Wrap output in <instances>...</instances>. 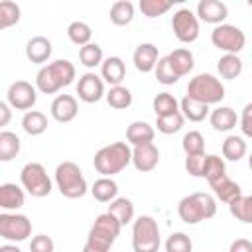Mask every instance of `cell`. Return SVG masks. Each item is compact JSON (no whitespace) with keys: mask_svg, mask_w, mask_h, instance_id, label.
Segmentation results:
<instances>
[{"mask_svg":"<svg viewBox=\"0 0 252 252\" xmlns=\"http://www.w3.org/2000/svg\"><path fill=\"white\" fill-rule=\"evenodd\" d=\"M20 6L12 0H2L0 2V30H6L14 24L20 22Z\"/></svg>","mask_w":252,"mask_h":252,"instance_id":"74e56055","label":"cell"},{"mask_svg":"<svg viewBox=\"0 0 252 252\" xmlns=\"http://www.w3.org/2000/svg\"><path fill=\"white\" fill-rule=\"evenodd\" d=\"M75 65L69 59H55L43 65L35 75V89L43 94H55L59 89L69 87L75 81Z\"/></svg>","mask_w":252,"mask_h":252,"instance_id":"6da1fadb","label":"cell"},{"mask_svg":"<svg viewBox=\"0 0 252 252\" xmlns=\"http://www.w3.org/2000/svg\"><path fill=\"white\" fill-rule=\"evenodd\" d=\"M159 226L158 222L142 215L132 222V248L134 252H158L159 250Z\"/></svg>","mask_w":252,"mask_h":252,"instance_id":"52a82bcc","label":"cell"},{"mask_svg":"<svg viewBox=\"0 0 252 252\" xmlns=\"http://www.w3.org/2000/svg\"><path fill=\"white\" fill-rule=\"evenodd\" d=\"M22 128L30 136H39L47 130V116L39 110H28L22 118Z\"/></svg>","mask_w":252,"mask_h":252,"instance_id":"83f0119b","label":"cell"},{"mask_svg":"<svg viewBox=\"0 0 252 252\" xmlns=\"http://www.w3.org/2000/svg\"><path fill=\"white\" fill-rule=\"evenodd\" d=\"M152 106H154L156 118H159V116H169V114L179 112V102H177V98H175L173 94H169V93H158V94L154 96Z\"/></svg>","mask_w":252,"mask_h":252,"instance_id":"d6a6232c","label":"cell"},{"mask_svg":"<svg viewBox=\"0 0 252 252\" xmlns=\"http://www.w3.org/2000/svg\"><path fill=\"white\" fill-rule=\"evenodd\" d=\"M228 252H252V242L248 238H236L230 244Z\"/></svg>","mask_w":252,"mask_h":252,"instance_id":"c3c4849f","label":"cell"},{"mask_svg":"<svg viewBox=\"0 0 252 252\" xmlns=\"http://www.w3.org/2000/svg\"><path fill=\"white\" fill-rule=\"evenodd\" d=\"M18 154H20V138L10 130H2L0 132V161H12Z\"/></svg>","mask_w":252,"mask_h":252,"instance_id":"4dcf8cb0","label":"cell"},{"mask_svg":"<svg viewBox=\"0 0 252 252\" xmlns=\"http://www.w3.org/2000/svg\"><path fill=\"white\" fill-rule=\"evenodd\" d=\"M248 167L252 169V154H250V158H248Z\"/></svg>","mask_w":252,"mask_h":252,"instance_id":"f5cc1de1","label":"cell"},{"mask_svg":"<svg viewBox=\"0 0 252 252\" xmlns=\"http://www.w3.org/2000/svg\"><path fill=\"white\" fill-rule=\"evenodd\" d=\"M193 242L185 232H173L165 240V252H191Z\"/></svg>","mask_w":252,"mask_h":252,"instance_id":"ee69618b","label":"cell"},{"mask_svg":"<svg viewBox=\"0 0 252 252\" xmlns=\"http://www.w3.org/2000/svg\"><path fill=\"white\" fill-rule=\"evenodd\" d=\"M209 120H211V126H213L217 132H228V130H232V128L236 126L238 116H236V112H234L230 106H217V108L211 112Z\"/></svg>","mask_w":252,"mask_h":252,"instance_id":"603a6c76","label":"cell"},{"mask_svg":"<svg viewBox=\"0 0 252 252\" xmlns=\"http://www.w3.org/2000/svg\"><path fill=\"white\" fill-rule=\"evenodd\" d=\"M132 59H134V67L140 73H150L156 69V65L159 61V53H158V47L154 43H140L136 47Z\"/></svg>","mask_w":252,"mask_h":252,"instance_id":"e0dca14e","label":"cell"},{"mask_svg":"<svg viewBox=\"0 0 252 252\" xmlns=\"http://www.w3.org/2000/svg\"><path fill=\"white\" fill-rule=\"evenodd\" d=\"M12 106L8 102H0V126H8L10 118H12Z\"/></svg>","mask_w":252,"mask_h":252,"instance_id":"681fc988","label":"cell"},{"mask_svg":"<svg viewBox=\"0 0 252 252\" xmlns=\"http://www.w3.org/2000/svg\"><path fill=\"white\" fill-rule=\"evenodd\" d=\"M240 130H242L244 136L252 138V102H248L242 108V114H240Z\"/></svg>","mask_w":252,"mask_h":252,"instance_id":"7dc6e473","label":"cell"},{"mask_svg":"<svg viewBox=\"0 0 252 252\" xmlns=\"http://www.w3.org/2000/svg\"><path fill=\"white\" fill-rule=\"evenodd\" d=\"M67 35H69V39H71L75 45L85 47V45L91 43L93 32H91V26H89V24L77 20V22H71V24H69V28H67Z\"/></svg>","mask_w":252,"mask_h":252,"instance_id":"e575fe53","label":"cell"},{"mask_svg":"<svg viewBox=\"0 0 252 252\" xmlns=\"http://www.w3.org/2000/svg\"><path fill=\"white\" fill-rule=\"evenodd\" d=\"M77 112H79V104L73 94H57L51 102V116L61 124L75 120Z\"/></svg>","mask_w":252,"mask_h":252,"instance_id":"2e32d148","label":"cell"},{"mask_svg":"<svg viewBox=\"0 0 252 252\" xmlns=\"http://www.w3.org/2000/svg\"><path fill=\"white\" fill-rule=\"evenodd\" d=\"M37 100V91L28 81H16L8 87L6 102L16 110H30Z\"/></svg>","mask_w":252,"mask_h":252,"instance_id":"7c38bea8","label":"cell"},{"mask_svg":"<svg viewBox=\"0 0 252 252\" xmlns=\"http://www.w3.org/2000/svg\"><path fill=\"white\" fill-rule=\"evenodd\" d=\"M228 211L230 215L246 224H252V195H240L234 201L228 203Z\"/></svg>","mask_w":252,"mask_h":252,"instance_id":"f1b7e54d","label":"cell"},{"mask_svg":"<svg viewBox=\"0 0 252 252\" xmlns=\"http://www.w3.org/2000/svg\"><path fill=\"white\" fill-rule=\"evenodd\" d=\"M77 94H79V98L83 102H89V104L98 102L102 96H106L104 94V81H102V77H98V75H94L91 71L81 75L79 83H77Z\"/></svg>","mask_w":252,"mask_h":252,"instance_id":"4fadbf2b","label":"cell"},{"mask_svg":"<svg viewBox=\"0 0 252 252\" xmlns=\"http://www.w3.org/2000/svg\"><path fill=\"white\" fill-rule=\"evenodd\" d=\"M0 252H22L16 244H2L0 246Z\"/></svg>","mask_w":252,"mask_h":252,"instance_id":"f907efd6","label":"cell"},{"mask_svg":"<svg viewBox=\"0 0 252 252\" xmlns=\"http://www.w3.org/2000/svg\"><path fill=\"white\" fill-rule=\"evenodd\" d=\"M179 110H181L183 118L189 120V122H203V120L209 116V104H203V102H199V100H193V98H189L187 94L181 98Z\"/></svg>","mask_w":252,"mask_h":252,"instance_id":"d4e9b609","label":"cell"},{"mask_svg":"<svg viewBox=\"0 0 252 252\" xmlns=\"http://www.w3.org/2000/svg\"><path fill=\"white\" fill-rule=\"evenodd\" d=\"M106 213H110L122 226L134 222V203L130 199H126V197H116L108 205V211Z\"/></svg>","mask_w":252,"mask_h":252,"instance_id":"4316f807","label":"cell"},{"mask_svg":"<svg viewBox=\"0 0 252 252\" xmlns=\"http://www.w3.org/2000/svg\"><path fill=\"white\" fill-rule=\"evenodd\" d=\"M79 61L81 65H85L87 69H94L98 65H102L104 57H102V47L98 43H89L85 47L79 49Z\"/></svg>","mask_w":252,"mask_h":252,"instance_id":"d590c367","label":"cell"},{"mask_svg":"<svg viewBox=\"0 0 252 252\" xmlns=\"http://www.w3.org/2000/svg\"><path fill=\"white\" fill-rule=\"evenodd\" d=\"M181 146H183V152L185 156H197V154H205V138L201 132L197 130H191L183 136L181 140Z\"/></svg>","mask_w":252,"mask_h":252,"instance_id":"f35d334b","label":"cell"},{"mask_svg":"<svg viewBox=\"0 0 252 252\" xmlns=\"http://www.w3.org/2000/svg\"><path fill=\"white\" fill-rule=\"evenodd\" d=\"M154 136H156V130L152 124L144 122V120H136L128 126L126 130V140L128 144L134 146H144V144H152L154 142Z\"/></svg>","mask_w":252,"mask_h":252,"instance_id":"7402d4cb","label":"cell"},{"mask_svg":"<svg viewBox=\"0 0 252 252\" xmlns=\"http://www.w3.org/2000/svg\"><path fill=\"white\" fill-rule=\"evenodd\" d=\"M224 173H226V167H224V159H222V158H219V156H215V154H211V156L205 158L203 177H205L207 181H213V179H217V177H220V175H224Z\"/></svg>","mask_w":252,"mask_h":252,"instance_id":"b9f144b4","label":"cell"},{"mask_svg":"<svg viewBox=\"0 0 252 252\" xmlns=\"http://www.w3.org/2000/svg\"><path fill=\"white\" fill-rule=\"evenodd\" d=\"M187 96L203 104H217L224 98V85L211 73L195 75L187 85Z\"/></svg>","mask_w":252,"mask_h":252,"instance_id":"5b68a950","label":"cell"},{"mask_svg":"<svg viewBox=\"0 0 252 252\" xmlns=\"http://www.w3.org/2000/svg\"><path fill=\"white\" fill-rule=\"evenodd\" d=\"M55 244L47 234H35L30 242V252H53Z\"/></svg>","mask_w":252,"mask_h":252,"instance_id":"bcb514c9","label":"cell"},{"mask_svg":"<svg viewBox=\"0 0 252 252\" xmlns=\"http://www.w3.org/2000/svg\"><path fill=\"white\" fill-rule=\"evenodd\" d=\"M177 215L185 224H197L209 220L217 215V201L209 193H191L183 197L177 205Z\"/></svg>","mask_w":252,"mask_h":252,"instance_id":"3957f363","label":"cell"},{"mask_svg":"<svg viewBox=\"0 0 252 252\" xmlns=\"http://www.w3.org/2000/svg\"><path fill=\"white\" fill-rule=\"evenodd\" d=\"M158 161H159V150H158V146L154 142L132 148V163H134V167L138 171L148 173V171L156 169Z\"/></svg>","mask_w":252,"mask_h":252,"instance_id":"5bb4252c","label":"cell"},{"mask_svg":"<svg viewBox=\"0 0 252 252\" xmlns=\"http://www.w3.org/2000/svg\"><path fill=\"white\" fill-rule=\"evenodd\" d=\"M120 228H122V224H120L110 213H102V215H98V217L94 219V222H93V226H91V230H89V236H87V242H85V244L108 252L110 246L114 244L116 236L120 234Z\"/></svg>","mask_w":252,"mask_h":252,"instance_id":"8992f818","label":"cell"},{"mask_svg":"<svg viewBox=\"0 0 252 252\" xmlns=\"http://www.w3.org/2000/svg\"><path fill=\"white\" fill-rule=\"evenodd\" d=\"M128 163H132V148L126 142H112L100 148L93 158V165L102 177L120 173Z\"/></svg>","mask_w":252,"mask_h":252,"instance_id":"7a4b0ae2","label":"cell"},{"mask_svg":"<svg viewBox=\"0 0 252 252\" xmlns=\"http://www.w3.org/2000/svg\"><path fill=\"white\" fill-rule=\"evenodd\" d=\"M154 75H156L158 83H161V85H175V83L179 81L177 73H175L173 67L169 65L167 55H165V57H159V61H158V65H156V69H154Z\"/></svg>","mask_w":252,"mask_h":252,"instance_id":"60d3db41","label":"cell"},{"mask_svg":"<svg viewBox=\"0 0 252 252\" xmlns=\"http://www.w3.org/2000/svg\"><path fill=\"white\" fill-rule=\"evenodd\" d=\"M138 6L146 18H158V16L165 14L173 4L169 0H140Z\"/></svg>","mask_w":252,"mask_h":252,"instance_id":"7bdbcfd3","label":"cell"},{"mask_svg":"<svg viewBox=\"0 0 252 252\" xmlns=\"http://www.w3.org/2000/svg\"><path fill=\"white\" fill-rule=\"evenodd\" d=\"M217 71L222 79H236L240 73H242V61L238 55H230V53H224L219 61H217Z\"/></svg>","mask_w":252,"mask_h":252,"instance_id":"f546056e","label":"cell"},{"mask_svg":"<svg viewBox=\"0 0 252 252\" xmlns=\"http://www.w3.org/2000/svg\"><path fill=\"white\" fill-rule=\"evenodd\" d=\"M209 185H211V189H213L215 197H217L219 201L226 203V205H228L230 201H234L236 197H240V195H242L240 185H238L236 181H232L226 173H224V175H220V177H217V179H213V181H209Z\"/></svg>","mask_w":252,"mask_h":252,"instance_id":"ac0fdd59","label":"cell"},{"mask_svg":"<svg viewBox=\"0 0 252 252\" xmlns=\"http://www.w3.org/2000/svg\"><path fill=\"white\" fill-rule=\"evenodd\" d=\"M134 20V4L130 0H118L110 6V22L114 26H128Z\"/></svg>","mask_w":252,"mask_h":252,"instance_id":"1f68e13d","label":"cell"},{"mask_svg":"<svg viewBox=\"0 0 252 252\" xmlns=\"http://www.w3.org/2000/svg\"><path fill=\"white\" fill-rule=\"evenodd\" d=\"M20 181L32 197L41 199L51 193V179L39 161H28L20 171Z\"/></svg>","mask_w":252,"mask_h":252,"instance_id":"ba28073f","label":"cell"},{"mask_svg":"<svg viewBox=\"0 0 252 252\" xmlns=\"http://www.w3.org/2000/svg\"><path fill=\"white\" fill-rule=\"evenodd\" d=\"M91 193L98 203H112L118 195V185L112 177H100L93 183Z\"/></svg>","mask_w":252,"mask_h":252,"instance_id":"484cf974","label":"cell"},{"mask_svg":"<svg viewBox=\"0 0 252 252\" xmlns=\"http://www.w3.org/2000/svg\"><path fill=\"white\" fill-rule=\"evenodd\" d=\"M183 122H185V118H183L181 110L175 112V114H169V116H159V118H156L158 132H161V134H175V132H179V130L183 128Z\"/></svg>","mask_w":252,"mask_h":252,"instance_id":"ab89813d","label":"cell"},{"mask_svg":"<svg viewBox=\"0 0 252 252\" xmlns=\"http://www.w3.org/2000/svg\"><path fill=\"white\" fill-rule=\"evenodd\" d=\"M228 16V8L220 0H201L197 4V18L205 24L220 26Z\"/></svg>","mask_w":252,"mask_h":252,"instance_id":"9a60e30c","label":"cell"},{"mask_svg":"<svg viewBox=\"0 0 252 252\" xmlns=\"http://www.w3.org/2000/svg\"><path fill=\"white\" fill-rule=\"evenodd\" d=\"M167 59H169V65L173 67V71L177 73V77L189 75L191 69L195 67V57H193V53H191L189 49H185V47L173 49V51L167 55Z\"/></svg>","mask_w":252,"mask_h":252,"instance_id":"cb8c5ba5","label":"cell"},{"mask_svg":"<svg viewBox=\"0 0 252 252\" xmlns=\"http://www.w3.org/2000/svg\"><path fill=\"white\" fill-rule=\"evenodd\" d=\"M83 252H104V250H98V248H94V246L85 244V246H83Z\"/></svg>","mask_w":252,"mask_h":252,"instance_id":"816d5d0a","label":"cell"},{"mask_svg":"<svg viewBox=\"0 0 252 252\" xmlns=\"http://www.w3.org/2000/svg\"><path fill=\"white\" fill-rule=\"evenodd\" d=\"M211 41L217 49L230 55H238L246 45V35L240 28L232 24H220L215 26V30L211 32Z\"/></svg>","mask_w":252,"mask_h":252,"instance_id":"9c48e42d","label":"cell"},{"mask_svg":"<svg viewBox=\"0 0 252 252\" xmlns=\"http://www.w3.org/2000/svg\"><path fill=\"white\" fill-rule=\"evenodd\" d=\"M246 142L240 136H228L222 142V158L228 161H240L246 156Z\"/></svg>","mask_w":252,"mask_h":252,"instance_id":"836d02e7","label":"cell"},{"mask_svg":"<svg viewBox=\"0 0 252 252\" xmlns=\"http://www.w3.org/2000/svg\"><path fill=\"white\" fill-rule=\"evenodd\" d=\"M106 102L108 106L116 108V110H124L132 104V93L130 89L118 85V87H110V91L106 93Z\"/></svg>","mask_w":252,"mask_h":252,"instance_id":"8d00e7d4","label":"cell"},{"mask_svg":"<svg viewBox=\"0 0 252 252\" xmlns=\"http://www.w3.org/2000/svg\"><path fill=\"white\" fill-rule=\"evenodd\" d=\"M207 154H197V156H187L185 158V169L193 177H203V165H205Z\"/></svg>","mask_w":252,"mask_h":252,"instance_id":"f6af8a7d","label":"cell"},{"mask_svg":"<svg viewBox=\"0 0 252 252\" xmlns=\"http://www.w3.org/2000/svg\"><path fill=\"white\" fill-rule=\"evenodd\" d=\"M100 77L102 81H106L110 87H118L124 77H126V65L120 57L112 55V57H106L100 65Z\"/></svg>","mask_w":252,"mask_h":252,"instance_id":"d6986e66","label":"cell"},{"mask_svg":"<svg viewBox=\"0 0 252 252\" xmlns=\"http://www.w3.org/2000/svg\"><path fill=\"white\" fill-rule=\"evenodd\" d=\"M51 41L45 35H33L28 43H26V57L32 63H45L51 57Z\"/></svg>","mask_w":252,"mask_h":252,"instance_id":"44dd1931","label":"cell"},{"mask_svg":"<svg viewBox=\"0 0 252 252\" xmlns=\"http://www.w3.org/2000/svg\"><path fill=\"white\" fill-rule=\"evenodd\" d=\"M32 234V220L26 215L2 213L0 215V236L8 242H22Z\"/></svg>","mask_w":252,"mask_h":252,"instance_id":"30bf717a","label":"cell"},{"mask_svg":"<svg viewBox=\"0 0 252 252\" xmlns=\"http://www.w3.org/2000/svg\"><path fill=\"white\" fill-rule=\"evenodd\" d=\"M55 185L67 199H81L87 193V179L75 161H61L55 167Z\"/></svg>","mask_w":252,"mask_h":252,"instance_id":"277c9868","label":"cell"},{"mask_svg":"<svg viewBox=\"0 0 252 252\" xmlns=\"http://www.w3.org/2000/svg\"><path fill=\"white\" fill-rule=\"evenodd\" d=\"M26 203V195L24 189L16 183H2L0 185V207L8 213V211H18L20 207H24Z\"/></svg>","mask_w":252,"mask_h":252,"instance_id":"ffe728a7","label":"cell"},{"mask_svg":"<svg viewBox=\"0 0 252 252\" xmlns=\"http://www.w3.org/2000/svg\"><path fill=\"white\" fill-rule=\"evenodd\" d=\"M171 30L173 35L181 43H193L199 37V18L189 8H179L171 16Z\"/></svg>","mask_w":252,"mask_h":252,"instance_id":"8fae6325","label":"cell"}]
</instances>
